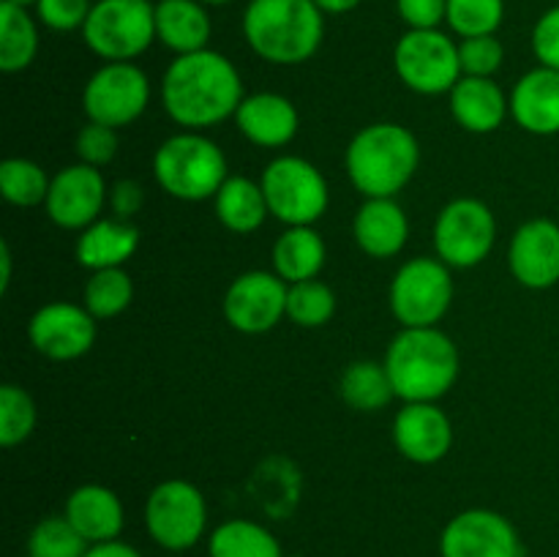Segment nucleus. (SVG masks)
Listing matches in <instances>:
<instances>
[{
  "instance_id": "nucleus-1",
  "label": "nucleus",
  "mask_w": 559,
  "mask_h": 557,
  "mask_svg": "<svg viewBox=\"0 0 559 557\" xmlns=\"http://www.w3.org/2000/svg\"><path fill=\"white\" fill-rule=\"evenodd\" d=\"M243 80L233 60L213 49L178 55L164 71L162 104L186 131L211 129L238 112Z\"/></svg>"
},
{
  "instance_id": "nucleus-2",
  "label": "nucleus",
  "mask_w": 559,
  "mask_h": 557,
  "mask_svg": "<svg viewBox=\"0 0 559 557\" xmlns=\"http://www.w3.org/2000/svg\"><path fill=\"white\" fill-rule=\"evenodd\" d=\"M243 36L262 60L298 66L314 58L325 36V14L314 0H251Z\"/></svg>"
},
{
  "instance_id": "nucleus-3",
  "label": "nucleus",
  "mask_w": 559,
  "mask_h": 557,
  "mask_svg": "<svg viewBox=\"0 0 559 557\" xmlns=\"http://www.w3.org/2000/svg\"><path fill=\"white\" fill-rule=\"evenodd\" d=\"M393 391L404 402H437L459 380V349L440 328H404L385 353Z\"/></svg>"
},
{
  "instance_id": "nucleus-4",
  "label": "nucleus",
  "mask_w": 559,
  "mask_h": 557,
  "mask_svg": "<svg viewBox=\"0 0 559 557\" xmlns=\"http://www.w3.org/2000/svg\"><path fill=\"white\" fill-rule=\"evenodd\" d=\"M347 175L366 197H396L413 180L420 164L418 140L399 123H371L347 147Z\"/></svg>"
},
{
  "instance_id": "nucleus-5",
  "label": "nucleus",
  "mask_w": 559,
  "mask_h": 557,
  "mask_svg": "<svg viewBox=\"0 0 559 557\" xmlns=\"http://www.w3.org/2000/svg\"><path fill=\"white\" fill-rule=\"evenodd\" d=\"M153 173L167 194L197 202L218 194L227 180V158L213 140L183 131L162 142L153 156Z\"/></svg>"
},
{
  "instance_id": "nucleus-6",
  "label": "nucleus",
  "mask_w": 559,
  "mask_h": 557,
  "mask_svg": "<svg viewBox=\"0 0 559 557\" xmlns=\"http://www.w3.org/2000/svg\"><path fill=\"white\" fill-rule=\"evenodd\" d=\"M82 38L107 63H131L156 38V5L151 0H96Z\"/></svg>"
},
{
  "instance_id": "nucleus-7",
  "label": "nucleus",
  "mask_w": 559,
  "mask_h": 557,
  "mask_svg": "<svg viewBox=\"0 0 559 557\" xmlns=\"http://www.w3.org/2000/svg\"><path fill=\"white\" fill-rule=\"evenodd\" d=\"M267 211L289 227H311L328 211V180L300 156H278L262 173Z\"/></svg>"
},
{
  "instance_id": "nucleus-8",
  "label": "nucleus",
  "mask_w": 559,
  "mask_h": 557,
  "mask_svg": "<svg viewBox=\"0 0 559 557\" xmlns=\"http://www.w3.org/2000/svg\"><path fill=\"white\" fill-rule=\"evenodd\" d=\"M145 530L153 544L167 552H186L207 530V506L202 491L183 478L162 481L147 495Z\"/></svg>"
},
{
  "instance_id": "nucleus-9",
  "label": "nucleus",
  "mask_w": 559,
  "mask_h": 557,
  "mask_svg": "<svg viewBox=\"0 0 559 557\" xmlns=\"http://www.w3.org/2000/svg\"><path fill=\"white\" fill-rule=\"evenodd\" d=\"M453 300V278L440 257L404 262L391 284V311L404 328H435Z\"/></svg>"
},
{
  "instance_id": "nucleus-10",
  "label": "nucleus",
  "mask_w": 559,
  "mask_h": 557,
  "mask_svg": "<svg viewBox=\"0 0 559 557\" xmlns=\"http://www.w3.org/2000/svg\"><path fill=\"white\" fill-rule=\"evenodd\" d=\"M396 74L409 91L437 96L451 93L462 80L459 44L437 27V31H407L393 49Z\"/></svg>"
},
{
  "instance_id": "nucleus-11",
  "label": "nucleus",
  "mask_w": 559,
  "mask_h": 557,
  "mask_svg": "<svg viewBox=\"0 0 559 557\" xmlns=\"http://www.w3.org/2000/svg\"><path fill=\"white\" fill-rule=\"evenodd\" d=\"M497 222L489 205L473 197L448 202L435 224V249L445 265L473 268L489 257Z\"/></svg>"
},
{
  "instance_id": "nucleus-12",
  "label": "nucleus",
  "mask_w": 559,
  "mask_h": 557,
  "mask_svg": "<svg viewBox=\"0 0 559 557\" xmlns=\"http://www.w3.org/2000/svg\"><path fill=\"white\" fill-rule=\"evenodd\" d=\"M151 102V82L134 63H104L87 80L82 93V109L93 123L120 129L145 112Z\"/></svg>"
},
{
  "instance_id": "nucleus-13",
  "label": "nucleus",
  "mask_w": 559,
  "mask_h": 557,
  "mask_svg": "<svg viewBox=\"0 0 559 557\" xmlns=\"http://www.w3.org/2000/svg\"><path fill=\"white\" fill-rule=\"evenodd\" d=\"M442 557H524V544L511 519L489 508L456 513L440 535Z\"/></svg>"
},
{
  "instance_id": "nucleus-14",
  "label": "nucleus",
  "mask_w": 559,
  "mask_h": 557,
  "mask_svg": "<svg viewBox=\"0 0 559 557\" xmlns=\"http://www.w3.org/2000/svg\"><path fill=\"white\" fill-rule=\"evenodd\" d=\"M289 284L278 273H240L224 295V317L240 333H265L287 315Z\"/></svg>"
},
{
  "instance_id": "nucleus-15",
  "label": "nucleus",
  "mask_w": 559,
  "mask_h": 557,
  "mask_svg": "<svg viewBox=\"0 0 559 557\" xmlns=\"http://www.w3.org/2000/svg\"><path fill=\"white\" fill-rule=\"evenodd\" d=\"M27 336L33 349L44 358L74 360L82 358L96 342V317L85 306L55 300L31 317Z\"/></svg>"
},
{
  "instance_id": "nucleus-16",
  "label": "nucleus",
  "mask_w": 559,
  "mask_h": 557,
  "mask_svg": "<svg viewBox=\"0 0 559 557\" xmlns=\"http://www.w3.org/2000/svg\"><path fill=\"white\" fill-rule=\"evenodd\" d=\"M107 202V183L98 167L71 164L60 169L49 183L47 216L63 229H85L98 222V213Z\"/></svg>"
},
{
  "instance_id": "nucleus-17",
  "label": "nucleus",
  "mask_w": 559,
  "mask_h": 557,
  "mask_svg": "<svg viewBox=\"0 0 559 557\" xmlns=\"http://www.w3.org/2000/svg\"><path fill=\"white\" fill-rule=\"evenodd\" d=\"M511 273L530 289H549L559 282V224L533 218L516 229L508 249Z\"/></svg>"
},
{
  "instance_id": "nucleus-18",
  "label": "nucleus",
  "mask_w": 559,
  "mask_h": 557,
  "mask_svg": "<svg viewBox=\"0 0 559 557\" xmlns=\"http://www.w3.org/2000/svg\"><path fill=\"white\" fill-rule=\"evenodd\" d=\"M393 442L415 464H435L451 451L453 426L435 402H407L393 418Z\"/></svg>"
},
{
  "instance_id": "nucleus-19",
  "label": "nucleus",
  "mask_w": 559,
  "mask_h": 557,
  "mask_svg": "<svg viewBox=\"0 0 559 557\" xmlns=\"http://www.w3.org/2000/svg\"><path fill=\"white\" fill-rule=\"evenodd\" d=\"M511 115L530 134H559V71L546 66L527 71L513 85Z\"/></svg>"
},
{
  "instance_id": "nucleus-20",
  "label": "nucleus",
  "mask_w": 559,
  "mask_h": 557,
  "mask_svg": "<svg viewBox=\"0 0 559 557\" xmlns=\"http://www.w3.org/2000/svg\"><path fill=\"white\" fill-rule=\"evenodd\" d=\"M240 134L260 147H282L298 134V109L278 93H254L235 112Z\"/></svg>"
},
{
  "instance_id": "nucleus-21",
  "label": "nucleus",
  "mask_w": 559,
  "mask_h": 557,
  "mask_svg": "<svg viewBox=\"0 0 559 557\" xmlns=\"http://www.w3.org/2000/svg\"><path fill=\"white\" fill-rule=\"evenodd\" d=\"M63 513L91 546L118 538L126 519L120 497L102 484L76 486L66 497Z\"/></svg>"
},
{
  "instance_id": "nucleus-22",
  "label": "nucleus",
  "mask_w": 559,
  "mask_h": 557,
  "mask_svg": "<svg viewBox=\"0 0 559 557\" xmlns=\"http://www.w3.org/2000/svg\"><path fill=\"white\" fill-rule=\"evenodd\" d=\"M353 233L366 254L388 260V257L399 254L407 244V213L393 197H374V200H366L360 211L355 213Z\"/></svg>"
},
{
  "instance_id": "nucleus-23",
  "label": "nucleus",
  "mask_w": 559,
  "mask_h": 557,
  "mask_svg": "<svg viewBox=\"0 0 559 557\" xmlns=\"http://www.w3.org/2000/svg\"><path fill=\"white\" fill-rule=\"evenodd\" d=\"M451 112L462 129L489 134L511 112V98L491 76H462L451 91Z\"/></svg>"
},
{
  "instance_id": "nucleus-24",
  "label": "nucleus",
  "mask_w": 559,
  "mask_h": 557,
  "mask_svg": "<svg viewBox=\"0 0 559 557\" xmlns=\"http://www.w3.org/2000/svg\"><path fill=\"white\" fill-rule=\"evenodd\" d=\"M140 246V229L126 218H98L76 240V262L91 271L120 268Z\"/></svg>"
},
{
  "instance_id": "nucleus-25",
  "label": "nucleus",
  "mask_w": 559,
  "mask_h": 557,
  "mask_svg": "<svg viewBox=\"0 0 559 557\" xmlns=\"http://www.w3.org/2000/svg\"><path fill=\"white\" fill-rule=\"evenodd\" d=\"M156 38L175 55L207 49L211 42V16L202 0H158Z\"/></svg>"
},
{
  "instance_id": "nucleus-26",
  "label": "nucleus",
  "mask_w": 559,
  "mask_h": 557,
  "mask_svg": "<svg viewBox=\"0 0 559 557\" xmlns=\"http://www.w3.org/2000/svg\"><path fill=\"white\" fill-rule=\"evenodd\" d=\"M325 265V240L314 227H289L273 246V268L287 284L309 282Z\"/></svg>"
},
{
  "instance_id": "nucleus-27",
  "label": "nucleus",
  "mask_w": 559,
  "mask_h": 557,
  "mask_svg": "<svg viewBox=\"0 0 559 557\" xmlns=\"http://www.w3.org/2000/svg\"><path fill=\"white\" fill-rule=\"evenodd\" d=\"M216 200V216L218 222L227 229L240 235H249L254 229L262 227V222L267 218V200L265 191H262L260 183L249 178H235L224 180V186L218 189V194L213 197Z\"/></svg>"
},
{
  "instance_id": "nucleus-28",
  "label": "nucleus",
  "mask_w": 559,
  "mask_h": 557,
  "mask_svg": "<svg viewBox=\"0 0 559 557\" xmlns=\"http://www.w3.org/2000/svg\"><path fill=\"white\" fill-rule=\"evenodd\" d=\"M207 557H284L276 535L251 519L222 522L207 538Z\"/></svg>"
},
{
  "instance_id": "nucleus-29",
  "label": "nucleus",
  "mask_w": 559,
  "mask_h": 557,
  "mask_svg": "<svg viewBox=\"0 0 559 557\" xmlns=\"http://www.w3.org/2000/svg\"><path fill=\"white\" fill-rule=\"evenodd\" d=\"M38 52L36 20L14 3H0V69L5 74L27 69Z\"/></svg>"
},
{
  "instance_id": "nucleus-30",
  "label": "nucleus",
  "mask_w": 559,
  "mask_h": 557,
  "mask_svg": "<svg viewBox=\"0 0 559 557\" xmlns=\"http://www.w3.org/2000/svg\"><path fill=\"white\" fill-rule=\"evenodd\" d=\"M338 391H342L344 402L360 413H377L396 396L385 364H374V360H358V364L347 366L342 382H338Z\"/></svg>"
},
{
  "instance_id": "nucleus-31",
  "label": "nucleus",
  "mask_w": 559,
  "mask_h": 557,
  "mask_svg": "<svg viewBox=\"0 0 559 557\" xmlns=\"http://www.w3.org/2000/svg\"><path fill=\"white\" fill-rule=\"evenodd\" d=\"M49 183L41 167L31 158H5L0 164V194L16 208H36L47 202Z\"/></svg>"
},
{
  "instance_id": "nucleus-32",
  "label": "nucleus",
  "mask_w": 559,
  "mask_h": 557,
  "mask_svg": "<svg viewBox=\"0 0 559 557\" xmlns=\"http://www.w3.org/2000/svg\"><path fill=\"white\" fill-rule=\"evenodd\" d=\"M134 298V284L123 268H104L93 271V276L85 284V309L96 320H109L118 317L120 311L129 309Z\"/></svg>"
},
{
  "instance_id": "nucleus-33",
  "label": "nucleus",
  "mask_w": 559,
  "mask_h": 557,
  "mask_svg": "<svg viewBox=\"0 0 559 557\" xmlns=\"http://www.w3.org/2000/svg\"><path fill=\"white\" fill-rule=\"evenodd\" d=\"M91 544L76 533L74 524L60 517H47L27 535V557H85Z\"/></svg>"
},
{
  "instance_id": "nucleus-34",
  "label": "nucleus",
  "mask_w": 559,
  "mask_h": 557,
  "mask_svg": "<svg viewBox=\"0 0 559 557\" xmlns=\"http://www.w3.org/2000/svg\"><path fill=\"white\" fill-rule=\"evenodd\" d=\"M336 311V295L328 284L309 278V282L289 284L287 317L300 328H320Z\"/></svg>"
},
{
  "instance_id": "nucleus-35",
  "label": "nucleus",
  "mask_w": 559,
  "mask_h": 557,
  "mask_svg": "<svg viewBox=\"0 0 559 557\" xmlns=\"http://www.w3.org/2000/svg\"><path fill=\"white\" fill-rule=\"evenodd\" d=\"M506 16V0H448L445 22L462 38L495 36Z\"/></svg>"
},
{
  "instance_id": "nucleus-36",
  "label": "nucleus",
  "mask_w": 559,
  "mask_h": 557,
  "mask_svg": "<svg viewBox=\"0 0 559 557\" xmlns=\"http://www.w3.org/2000/svg\"><path fill=\"white\" fill-rule=\"evenodd\" d=\"M36 429V404L20 386L0 388V446L14 448Z\"/></svg>"
},
{
  "instance_id": "nucleus-37",
  "label": "nucleus",
  "mask_w": 559,
  "mask_h": 557,
  "mask_svg": "<svg viewBox=\"0 0 559 557\" xmlns=\"http://www.w3.org/2000/svg\"><path fill=\"white\" fill-rule=\"evenodd\" d=\"M459 60H462L464 76H491L506 60V49L497 36L462 38L459 44Z\"/></svg>"
},
{
  "instance_id": "nucleus-38",
  "label": "nucleus",
  "mask_w": 559,
  "mask_h": 557,
  "mask_svg": "<svg viewBox=\"0 0 559 557\" xmlns=\"http://www.w3.org/2000/svg\"><path fill=\"white\" fill-rule=\"evenodd\" d=\"M91 9V0H38L36 16L41 25L49 27V31L71 33L85 27Z\"/></svg>"
},
{
  "instance_id": "nucleus-39",
  "label": "nucleus",
  "mask_w": 559,
  "mask_h": 557,
  "mask_svg": "<svg viewBox=\"0 0 559 557\" xmlns=\"http://www.w3.org/2000/svg\"><path fill=\"white\" fill-rule=\"evenodd\" d=\"M115 153H118V134H115V129L87 120V126H82L80 134H76V156L82 158V164L104 167V164L112 162Z\"/></svg>"
},
{
  "instance_id": "nucleus-40",
  "label": "nucleus",
  "mask_w": 559,
  "mask_h": 557,
  "mask_svg": "<svg viewBox=\"0 0 559 557\" xmlns=\"http://www.w3.org/2000/svg\"><path fill=\"white\" fill-rule=\"evenodd\" d=\"M533 52L546 69L559 71V5L540 14L533 27Z\"/></svg>"
},
{
  "instance_id": "nucleus-41",
  "label": "nucleus",
  "mask_w": 559,
  "mask_h": 557,
  "mask_svg": "<svg viewBox=\"0 0 559 557\" xmlns=\"http://www.w3.org/2000/svg\"><path fill=\"white\" fill-rule=\"evenodd\" d=\"M396 9L409 31H437L448 16V0H396Z\"/></svg>"
},
{
  "instance_id": "nucleus-42",
  "label": "nucleus",
  "mask_w": 559,
  "mask_h": 557,
  "mask_svg": "<svg viewBox=\"0 0 559 557\" xmlns=\"http://www.w3.org/2000/svg\"><path fill=\"white\" fill-rule=\"evenodd\" d=\"M142 205V189L140 183H131V180H120L112 189V208L120 218H129L131 213L140 211Z\"/></svg>"
},
{
  "instance_id": "nucleus-43",
  "label": "nucleus",
  "mask_w": 559,
  "mask_h": 557,
  "mask_svg": "<svg viewBox=\"0 0 559 557\" xmlns=\"http://www.w3.org/2000/svg\"><path fill=\"white\" fill-rule=\"evenodd\" d=\"M85 557H142V555L131 544H123V541L115 538V541H104V544H93Z\"/></svg>"
},
{
  "instance_id": "nucleus-44",
  "label": "nucleus",
  "mask_w": 559,
  "mask_h": 557,
  "mask_svg": "<svg viewBox=\"0 0 559 557\" xmlns=\"http://www.w3.org/2000/svg\"><path fill=\"white\" fill-rule=\"evenodd\" d=\"M320 5L322 14H347V11L358 9L360 0H314Z\"/></svg>"
},
{
  "instance_id": "nucleus-45",
  "label": "nucleus",
  "mask_w": 559,
  "mask_h": 557,
  "mask_svg": "<svg viewBox=\"0 0 559 557\" xmlns=\"http://www.w3.org/2000/svg\"><path fill=\"white\" fill-rule=\"evenodd\" d=\"M9 282H11V251H9V244L0 240V293L9 289Z\"/></svg>"
},
{
  "instance_id": "nucleus-46",
  "label": "nucleus",
  "mask_w": 559,
  "mask_h": 557,
  "mask_svg": "<svg viewBox=\"0 0 559 557\" xmlns=\"http://www.w3.org/2000/svg\"><path fill=\"white\" fill-rule=\"evenodd\" d=\"M5 3H14V5H20V9H31V5L36 9L38 0H5Z\"/></svg>"
},
{
  "instance_id": "nucleus-47",
  "label": "nucleus",
  "mask_w": 559,
  "mask_h": 557,
  "mask_svg": "<svg viewBox=\"0 0 559 557\" xmlns=\"http://www.w3.org/2000/svg\"><path fill=\"white\" fill-rule=\"evenodd\" d=\"M202 3H207V5H227V3H233V0H202Z\"/></svg>"
}]
</instances>
